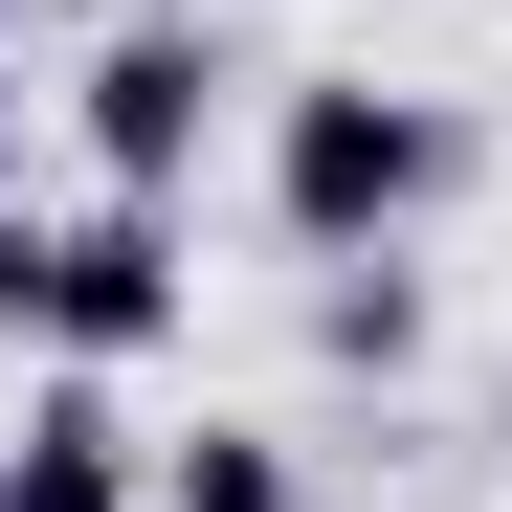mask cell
Returning <instances> with one entry per match:
<instances>
[{
	"mask_svg": "<svg viewBox=\"0 0 512 512\" xmlns=\"http://www.w3.org/2000/svg\"><path fill=\"white\" fill-rule=\"evenodd\" d=\"M468 201V112L401 90V67H312V90H268V223L312 245V268H357V245H423Z\"/></svg>",
	"mask_w": 512,
	"mask_h": 512,
	"instance_id": "1",
	"label": "cell"
},
{
	"mask_svg": "<svg viewBox=\"0 0 512 512\" xmlns=\"http://www.w3.org/2000/svg\"><path fill=\"white\" fill-rule=\"evenodd\" d=\"M201 334V245H179V201H67L45 223V312H23V357H67V379H134V357H179Z\"/></svg>",
	"mask_w": 512,
	"mask_h": 512,
	"instance_id": "2",
	"label": "cell"
},
{
	"mask_svg": "<svg viewBox=\"0 0 512 512\" xmlns=\"http://www.w3.org/2000/svg\"><path fill=\"white\" fill-rule=\"evenodd\" d=\"M223 90H245V67H223V23L134 0V23H112L90 67H67V156H90L112 201H179L201 156H223Z\"/></svg>",
	"mask_w": 512,
	"mask_h": 512,
	"instance_id": "3",
	"label": "cell"
},
{
	"mask_svg": "<svg viewBox=\"0 0 512 512\" xmlns=\"http://www.w3.org/2000/svg\"><path fill=\"white\" fill-rule=\"evenodd\" d=\"M0 512H156V446H134V401L45 357V401L0 423Z\"/></svg>",
	"mask_w": 512,
	"mask_h": 512,
	"instance_id": "4",
	"label": "cell"
},
{
	"mask_svg": "<svg viewBox=\"0 0 512 512\" xmlns=\"http://www.w3.org/2000/svg\"><path fill=\"white\" fill-rule=\"evenodd\" d=\"M312 357H334V379H423V268H401V245L312 268Z\"/></svg>",
	"mask_w": 512,
	"mask_h": 512,
	"instance_id": "5",
	"label": "cell"
},
{
	"mask_svg": "<svg viewBox=\"0 0 512 512\" xmlns=\"http://www.w3.org/2000/svg\"><path fill=\"white\" fill-rule=\"evenodd\" d=\"M156 512H312V446L290 423H179L156 446Z\"/></svg>",
	"mask_w": 512,
	"mask_h": 512,
	"instance_id": "6",
	"label": "cell"
},
{
	"mask_svg": "<svg viewBox=\"0 0 512 512\" xmlns=\"http://www.w3.org/2000/svg\"><path fill=\"white\" fill-rule=\"evenodd\" d=\"M45 312V201H0V334Z\"/></svg>",
	"mask_w": 512,
	"mask_h": 512,
	"instance_id": "7",
	"label": "cell"
},
{
	"mask_svg": "<svg viewBox=\"0 0 512 512\" xmlns=\"http://www.w3.org/2000/svg\"><path fill=\"white\" fill-rule=\"evenodd\" d=\"M0 201H23V45H0Z\"/></svg>",
	"mask_w": 512,
	"mask_h": 512,
	"instance_id": "8",
	"label": "cell"
},
{
	"mask_svg": "<svg viewBox=\"0 0 512 512\" xmlns=\"http://www.w3.org/2000/svg\"><path fill=\"white\" fill-rule=\"evenodd\" d=\"M490 490H512V401H490Z\"/></svg>",
	"mask_w": 512,
	"mask_h": 512,
	"instance_id": "9",
	"label": "cell"
}]
</instances>
